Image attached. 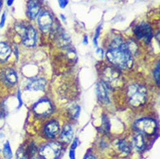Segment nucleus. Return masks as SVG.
<instances>
[{
	"label": "nucleus",
	"instance_id": "423d86ee",
	"mask_svg": "<svg viewBox=\"0 0 160 159\" xmlns=\"http://www.w3.org/2000/svg\"><path fill=\"white\" fill-rule=\"evenodd\" d=\"M134 33L136 36L143 40L146 43H150L152 37V28L148 23H142L138 25L134 30Z\"/></svg>",
	"mask_w": 160,
	"mask_h": 159
},
{
	"label": "nucleus",
	"instance_id": "dca6fc26",
	"mask_svg": "<svg viewBox=\"0 0 160 159\" xmlns=\"http://www.w3.org/2000/svg\"><path fill=\"white\" fill-rule=\"evenodd\" d=\"M12 50L10 47L5 43L0 42V61H5L10 56Z\"/></svg>",
	"mask_w": 160,
	"mask_h": 159
},
{
	"label": "nucleus",
	"instance_id": "9d476101",
	"mask_svg": "<svg viewBox=\"0 0 160 159\" xmlns=\"http://www.w3.org/2000/svg\"><path fill=\"white\" fill-rule=\"evenodd\" d=\"M40 7L37 0H30L27 5V15L31 20L35 19L39 15Z\"/></svg>",
	"mask_w": 160,
	"mask_h": 159
},
{
	"label": "nucleus",
	"instance_id": "39448f33",
	"mask_svg": "<svg viewBox=\"0 0 160 159\" xmlns=\"http://www.w3.org/2000/svg\"><path fill=\"white\" fill-rule=\"evenodd\" d=\"M134 129L141 133L148 135H153L157 128L156 122L149 118H143L136 121L134 125Z\"/></svg>",
	"mask_w": 160,
	"mask_h": 159
},
{
	"label": "nucleus",
	"instance_id": "412c9836",
	"mask_svg": "<svg viewBox=\"0 0 160 159\" xmlns=\"http://www.w3.org/2000/svg\"><path fill=\"white\" fill-rule=\"evenodd\" d=\"M3 154L7 159H10L12 157V152L8 142H7L5 144L4 148H3Z\"/></svg>",
	"mask_w": 160,
	"mask_h": 159
},
{
	"label": "nucleus",
	"instance_id": "2eb2a0df",
	"mask_svg": "<svg viewBox=\"0 0 160 159\" xmlns=\"http://www.w3.org/2000/svg\"><path fill=\"white\" fill-rule=\"evenodd\" d=\"M104 79L106 82H104L106 85H111L114 82H115L116 80H117L119 77V75L116 71L114 70V69L109 68L104 72Z\"/></svg>",
	"mask_w": 160,
	"mask_h": 159
},
{
	"label": "nucleus",
	"instance_id": "6e6552de",
	"mask_svg": "<svg viewBox=\"0 0 160 159\" xmlns=\"http://www.w3.org/2000/svg\"><path fill=\"white\" fill-rule=\"evenodd\" d=\"M38 23L42 31L43 32H48L52 26L53 19L48 12H44L40 14L38 19Z\"/></svg>",
	"mask_w": 160,
	"mask_h": 159
},
{
	"label": "nucleus",
	"instance_id": "b1692460",
	"mask_svg": "<svg viewBox=\"0 0 160 159\" xmlns=\"http://www.w3.org/2000/svg\"><path fill=\"white\" fill-rule=\"evenodd\" d=\"M17 159H28V155L23 148H19L18 150Z\"/></svg>",
	"mask_w": 160,
	"mask_h": 159
},
{
	"label": "nucleus",
	"instance_id": "6ab92c4d",
	"mask_svg": "<svg viewBox=\"0 0 160 159\" xmlns=\"http://www.w3.org/2000/svg\"><path fill=\"white\" fill-rule=\"evenodd\" d=\"M117 145L118 147L119 150H120L122 153L125 154H128L130 153L131 148L127 142L124 140H120L118 142Z\"/></svg>",
	"mask_w": 160,
	"mask_h": 159
},
{
	"label": "nucleus",
	"instance_id": "9b49d317",
	"mask_svg": "<svg viewBox=\"0 0 160 159\" xmlns=\"http://www.w3.org/2000/svg\"><path fill=\"white\" fill-rule=\"evenodd\" d=\"M2 78L5 83L10 85H14L17 83L18 76L17 73L12 69H7L2 73Z\"/></svg>",
	"mask_w": 160,
	"mask_h": 159
},
{
	"label": "nucleus",
	"instance_id": "aec40b11",
	"mask_svg": "<svg viewBox=\"0 0 160 159\" xmlns=\"http://www.w3.org/2000/svg\"><path fill=\"white\" fill-rule=\"evenodd\" d=\"M80 112H81V108L77 105L72 106L69 109V114L73 118H77L78 117Z\"/></svg>",
	"mask_w": 160,
	"mask_h": 159
},
{
	"label": "nucleus",
	"instance_id": "f3484780",
	"mask_svg": "<svg viewBox=\"0 0 160 159\" xmlns=\"http://www.w3.org/2000/svg\"><path fill=\"white\" fill-rule=\"evenodd\" d=\"M58 45L61 47H67L70 43V40L69 36L64 32H61L57 38Z\"/></svg>",
	"mask_w": 160,
	"mask_h": 159
},
{
	"label": "nucleus",
	"instance_id": "f8f14e48",
	"mask_svg": "<svg viewBox=\"0 0 160 159\" xmlns=\"http://www.w3.org/2000/svg\"><path fill=\"white\" fill-rule=\"evenodd\" d=\"M46 86V81L43 78L34 79L28 84L27 89L32 91L43 90Z\"/></svg>",
	"mask_w": 160,
	"mask_h": 159
},
{
	"label": "nucleus",
	"instance_id": "4468645a",
	"mask_svg": "<svg viewBox=\"0 0 160 159\" xmlns=\"http://www.w3.org/2000/svg\"><path fill=\"white\" fill-rule=\"evenodd\" d=\"M73 132L72 127L69 125H66L61 133L60 135V140L62 142L68 143H69L73 138Z\"/></svg>",
	"mask_w": 160,
	"mask_h": 159
},
{
	"label": "nucleus",
	"instance_id": "2f4dec72",
	"mask_svg": "<svg viewBox=\"0 0 160 159\" xmlns=\"http://www.w3.org/2000/svg\"><path fill=\"white\" fill-rule=\"evenodd\" d=\"M14 2V0H8V2H7V4L10 7V6H12L13 3Z\"/></svg>",
	"mask_w": 160,
	"mask_h": 159
},
{
	"label": "nucleus",
	"instance_id": "a878e982",
	"mask_svg": "<svg viewBox=\"0 0 160 159\" xmlns=\"http://www.w3.org/2000/svg\"><path fill=\"white\" fill-rule=\"evenodd\" d=\"M58 2L59 7L63 9L68 5V0H58Z\"/></svg>",
	"mask_w": 160,
	"mask_h": 159
},
{
	"label": "nucleus",
	"instance_id": "20e7f679",
	"mask_svg": "<svg viewBox=\"0 0 160 159\" xmlns=\"http://www.w3.org/2000/svg\"><path fill=\"white\" fill-rule=\"evenodd\" d=\"M62 152V145L58 142H52L43 146L40 154L44 159H57Z\"/></svg>",
	"mask_w": 160,
	"mask_h": 159
},
{
	"label": "nucleus",
	"instance_id": "f257e3e1",
	"mask_svg": "<svg viewBox=\"0 0 160 159\" xmlns=\"http://www.w3.org/2000/svg\"><path fill=\"white\" fill-rule=\"evenodd\" d=\"M108 61L121 69H129L132 66V53L127 44L122 43L120 38L115 39L106 53Z\"/></svg>",
	"mask_w": 160,
	"mask_h": 159
},
{
	"label": "nucleus",
	"instance_id": "cd10ccee",
	"mask_svg": "<svg viewBox=\"0 0 160 159\" xmlns=\"http://www.w3.org/2000/svg\"><path fill=\"white\" fill-rule=\"evenodd\" d=\"M69 157L70 159H75V150H70L69 152Z\"/></svg>",
	"mask_w": 160,
	"mask_h": 159
},
{
	"label": "nucleus",
	"instance_id": "f03ea898",
	"mask_svg": "<svg viewBox=\"0 0 160 159\" xmlns=\"http://www.w3.org/2000/svg\"><path fill=\"white\" fill-rule=\"evenodd\" d=\"M128 97L130 104L135 107L143 105L147 99V91L142 85H131L128 89Z\"/></svg>",
	"mask_w": 160,
	"mask_h": 159
},
{
	"label": "nucleus",
	"instance_id": "ddd939ff",
	"mask_svg": "<svg viewBox=\"0 0 160 159\" xmlns=\"http://www.w3.org/2000/svg\"><path fill=\"white\" fill-rule=\"evenodd\" d=\"M46 135L49 138H54L59 132V125L57 122L48 123L45 128Z\"/></svg>",
	"mask_w": 160,
	"mask_h": 159
},
{
	"label": "nucleus",
	"instance_id": "a211bd4d",
	"mask_svg": "<svg viewBox=\"0 0 160 159\" xmlns=\"http://www.w3.org/2000/svg\"><path fill=\"white\" fill-rule=\"evenodd\" d=\"M134 143L135 147L139 150H142L144 148L145 143L142 134H138L134 137Z\"/></svg>",
	"mask_w": 160,
	"mask_h": 159
},
{
	"label": "nucleus",
	"instance_id": "473e14b6",
	"mask_svg": "<svg viewBox=\"0 0 160 159\" xmlns=\"http://www.w3.org/2000/svg\"><path fill=\"white\" fill-rule=\"evenodd\" d=\"M85 159H96V158L92 155H88L86 157V158Z\"/></svg>",
	"mask_w": 160,
	"mask_h": 159
},
{
	"label": "nucleus",
	"instance_id": "393cba45",
	"mask_svg": "<svg viewBox=\"0 0 160 159\" xmlns=\"http://www.w3.org/2000/svg\"><path fill=\"white\" fill-rule=\"evenodd\" d=\"M101 30V25L99 26L98 27V28L96 29V34H95V36H94V40H93L94 44V45L96 46H98V39L99 37Z\"/></svg>",
	"mask_w": 160,
	"mask_h": 159
},
{
	"label": "nucleus",
	"instance_id": "0eeeda50",
	"mask_svg": "<svg viewBox=\"0 0 160 159\" xmlns=\"http://www.w3.org/2000/svg\"><path fill=\"white\" fill-rule=\"evenodd\" d=\"M52 105L48 100H40L33 107L34 113L40 117H47L52 113Z\"/></svg>",
	"mask_w": 160,
	"mask_h": 159
},
{
	"label": "nucleus",
	"instance_id": "c756f323",
	"mask_svg": "<svg viewBox=\"0 0 160 159\" xmlns=\"http://www.w3.org/2000/svg\"><path fill=\"white\" fill-rule=\"evenodd\" d=\"M18 101H19V108H20L22 105V100L21 94H20V91H18Z\"/></svg>",
	"mask_w": 160,
	"mask_h": 159
},
{
	"label": "nucleus",
	"instance_id": "1a4fd4ad",
	"mask_svg": "<svg viewBox=\"0 0 160 159\" xmlns=\"http://www.w3.org/2000/svg\"><path fill=\"white\" fill-rule=\"evenodd\" d=\"M97 94L99 100L103 104H108L109 103V98L108 95V85L104 82H99L97 84Z\"/></svg>",
	"mask_w": 160,
	"mask_h": 159
},
{
	"label": "nucleus",
	"instance_id": "72a5a7b5",
	"mask_svg": "<svg viewBox=\"0 0 160 159\" xmlns=\"http://www.w3.org/2000/svg\"><path fill=\"white\" fill-rule=\"evenodd\" d=\"M60 18L62 19V20H63V21H65V20H66V18H65V17L62 14V15H60Z\"/></svg>",
	"mask_w": 160,
	"mask_h": 159
},
{
	"label": "nucleus",
	"instance_id": "bb28decb",
	"mask_svg": "<svg viewBox=\"0 0 160 159\" xmlns=\"http://www.w3.org/2000/svg\"><path fill=\"white\" fill-rule=\"evenodd\" d=\"M5 22H6V14L5 13H3L1 18V21H0V28H3L5 26Z\"/></svg>",
	"mask_w": 160,
	"mask_h": 159
},
{
	"label": "nucleus",
	"instance_id": "f704fd0d",
	"mask_svg": "<svg viewBox=\"0 0 160 159\" xmlns=\"http://www.w3.org/2000/svg\"><path fill=\"white\" fill-rule=\"evenodd\" d=\"M1 4H2V0H0V7H1Z\"/></svg>",
	"mask_w": 160,
	"mask_h": 159
},
{
	"label": "nucleus",
	"instance_id": "7c9ffc66",
	"mask_svg": "<svg viewBox=\"0 0 160 159\" xmlns=\"http://www.w3.org/2000/svg\"><path fill=\"white\" fill-rule=\"evenodd\" d=\"M83 43L85 45H87L88 44V36H84V40H83Z\"/></svg>",
	"mask_w": 160,
	"mask_h": 159
},
{
	"label": "nucleus",
	"instance_id": "7ed1b4c3",
	"mask_svg": "<svg viewBox=\"0 0 160 159\" xmlns=\"http://www.w3.org/2000/svg\"><path fill=\"white\" fill-rule=\"evenodd\" d=\"M17 31L22 36L23 44L28 47L34 46L37 42V33L32 26L25 27L23 26H17Z\"/></svg>",
	"mask_w": 160,
	"mask_h": 159
},
{
	"label": "nucleus",
	"instance_id": "c85d7f7f",
	"mask_svg": "<svg viewBox=\"0 0 160 159\" xmlns=\"http://www.w3.org/2000/svg\"><path fill=\"white\" fill-rule=\"evenodd\" d=\"M77 142H78L77 139H75L74 140L72 145H71V149L72 150H75L77 148Z\"/></svg>",
	"mask_w": 160,
	"mask_h": 159
},
{
	"label": "nucleus",
	"instance_id": "4be33fe9",
	"mask_svg": "<svg viewBox=\"0 0 160 159\" xmlns=\"http://www.w3.org/2000/svg\"><path fill=\"white\" fill-rule=\"evenodd\" d=\"M160 66H159V61H158L154 71V77L156 80V84L158 85V86H159V82H160Z\"/></svg>",
	"mask_w": 160,
	"mask_h": 159
},
{
	"label": "nucleus",
	"instance_id": "5701e85b",
	"mask_svg": "<svg viewBox=\"0 0 160 159\" xmlns=\"http://www.w3.org/2000/svg\"><path fill=\"white\" fill-rule=\"evenodd\" d=\"M102 129L104 132H108L110 130L111 128V124L109 119L107 117L103 116L102 117Z\"/></svg>",
	"mask_w": 160,
	"mask_h": 159
}]
</instances>
